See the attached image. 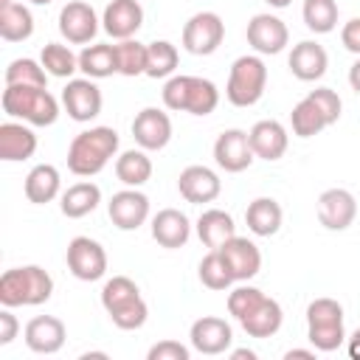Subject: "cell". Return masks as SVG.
<instances>
[{"label":"cell","mask_w":360,"mask_h":360,"mask_svg":"<svg viewBox=\"0 0 360 360\" xmlns=\"http://www.w3.org/2000/svg\"><path fill=\"white\" fill-rule=\"evenodd\" d=\"M287 65H290V73H292L295 79H301V82H315V79H321V76L326 73L329 56H326L323 45H318L315 39H301L298 45H292Z\"/></svg>","instance_id":"23"},{"label":"cell","mask_w":360,"mask_h":360,"mask_svg":"<svg viewBox=\"0 0 360 360\" xmlns=\"http://www.w3.org/2000/svg\"><path fill=\"white\" fill-rule=\"evenodd\" d=\"M101 307L118 329H141L149 318V307L141 298V290L127 276H112L101 287Z\"/></svg>","instance_id":"3"},{"label":"cell","mask_w":360,"mask_h":360,"mask_svg":"<svg viewBox=\"0 0 360 360\" xmlns=\"http://www.w3.org/2000/svg\"><path fill=\"white\" fill-rule=\"evenodd\" d=\"M6 84H22V87H48V70L37 59H14L6 68Z\"/></svg>","instance_id":"38"},{"label":"cell","mask_w":360,"mask_h":360,"mask_svg":"<svg viewBox=\"0 0 360 360\" xmlns=\"http://www.w3.org/2000/svg\"><path fill=\"white\" fill-rule=\"evenodd\" d=\"M267 87V65L259 53H245L233 59L228 84H225V98L233 107H253Z\"/></svg>","instance_id":"6"},{"label":"cell","mask_w":360,"mask_h":360,"mask_svg":"<svg viewBox=\"0 0 360 360\" xmlns=\"http://www.w3.org/2000/svg\"><path fill=\"white\" fill-rule=\"evenodd\" d=\"M115 177L129 186V188H141L143 183H149L152 177V160L146 155V149H127L115 158Z\"/></svg>","instance_id":"32"},{"label":"cell","mask_w":360,"mask_h":360,"mask_svg":"<svg viewBox=\"0 0 360 360\" xmlns=\"http://www.w3.org/2000/svg\"><path fill=\"white\" fill-rule=\"evenodd\" d=\"M307 96H309V98L318 104V110L326 115L329 127H332V124H338L340 110H343V101H340V96H338L332 87H315V90H309Z\"/></svg>","instance_id":"42"},{"label":"cell","mask_w":360,"mask_h":360,"mask_svg":"<svg viewBox=\"0 0 360 360\" xmlns=\"http://www.w3.org/2000/svg\"><path fill=\"white\" fill-rule=\"evenodd\" d=\"M163 104L174 112L211 115L219 104V90L211 79L202 76H169L163 84Z\"/></svg>","instance_id":"4"},{"label":"cell","mask_w":360,"mask_h":360,"mask_svg":"<svg viewBox=\"0 0 360 360\" xmlns=\"http://www.w3.org/2000/svg\"><path fill=\"white\" fill-rule=\"evenodd\" d=\"M25 346L37 354H56L65 346L68 329L56 315H37L25 323Z\"/></svg>","instance_id":"20"},{"label":"cell","mask_w":360,"mask_h":360,"mask_svg":"<svg viewBox=\"0 0 360 360\" xmlns=\"http://www.w3.org/2000/svg\"><path fill=\"white\" fill-rule=\"evenodd\" d=\"M197 273H200V281L208 290H228L233 284V276H231V270H228V264H225L219 250H208L205 259L200 262Z\"/></svg>","instance_id":"40"},{"label":"cell","mask_w":360,"mask_h":360,"mask_svg":"<svg viewBox=\"0 0 360 360\" xmlns=\"http://www.w3.org/2000/svg\"><path fill=\"white\" fill-rule=\"evenodd\" d=\"M39 62H42V68L48 70V76H56V79H70V76L79 70V56H76L68 45H62V42H48V45H42Z\"/></svg>","instance_id":"36"},{"label":"cell","mask_w":360,"mask_h":360,"mask_svg":"<svg viewBox=\"0 0 360 360\" xmlns=\"http://www.w3.org/2000/svg\"><path fill=\"white\" fill-rule=\"evenodd\" d=\"M290 31L281 17L276 14H253L248 22V45L259 56H276L287 48Z\"/></svg>","instance_id":"10"},{"label":"cell","mask_w":360,"mask_h":360,"mask_svg":"<svg viewBox=\"0 0 360 360\" xmlns=\"http://www.w3.org/2000/svg\"><path fill=\"white\" fill-rule=\"evenodd\" d=\"M118 152V132L112 127H90L79 132L68 146V169L76 177L98 174Z\"/></svg>","instance_id":"1"},{"label":"cell","mask_w":360,"mask_h":360,"mask_svg":"<svg viewBox=\"0 0 360 360\" xmlns=\"http://www.w3.org/2000/svg\"><path fill=\"white\" fill-rule=\"evenodd\" d=\"M53 295V278L39 264L11 267L0 276L3 307H39Z\"/></svg>","instance_id":"2"},{"label":"cell","mask_w":360,"mask_h":360,"mask_svg":"<svg viewBox=\"0 0 360 360\" xmlns=\"http://www.w3.org/2000/svg\"><path fill=\"white\" fill-rule=\"evenodd\" d=\"M101 90L96 87L93 79H68L65 90H62V107L68 110V115L79 124H87L93 121L98 112H101Z\"/></svg>","instance_id":"11"},{"label":"cell","mask_w":360,"mask_h":360,"mask_svg":"<svg viewBox=\"0 0 360 360\" xmlns=\"http://www.w3.org/2000/svg\"><path fill=\"white\" fill-rule=\"evenodd\" d=\"M357 217V200L346 188H326L318 197V222L326 231H346Z\"/></svg>","instance_id":"17"},{"label":"cell","mask_w":360,"mask_h":360,"mask_svg":"<svg viewBox=\"0 0 360 360\" xmlns=\"http://www.w3.org/2000/svg\"><path fill=\"white\" fill-rule=\"evenodd\" d=\"M188 338H191V346L200 354H222L233 340V329H231V323L225 318L202 315V318H197L191 323Z\"/></svg>","instance_id":"18"},{"label":"cell","mask_w":360,"mask_h":360,"mask_svg":"<svg viewBox=\"0 0 360 360\" xmlns=\"http://www.w3.org/2000/svg\"><path fill=\"white\" fill-rule=\"evenodd\" d=\"M28 3H34V6H48V3H53V0H28Z\"/></svg>","instance_id":"52"},{"label":"cell","mask_w":360,"mask_h":360,"mask_svg":"<svg viewBox=\"0 0 360 360\" xmlns=\"http://www.w3.org/2000/svg\"><path fill=\"white\" fill-rule=\"evenodd\" d=\"M37 152V135L20 121H3L0 124V160L17 163L28 160Z\"/></svg>","instance_id":"25"},{"label":"cell","mask_w":360,"mask_h":360,"mask_svg":"<svg viewBox=\"0 0 360 360\" xmlns=\"http://www.w3.org/2000/svg\"><path fill=\"white\" fill-rule=\"evenodd\" d=\"M68 270L79 281H98L107 273V250L90 236H73L68 242Z\"/></svg>","instance_id":"9"},{"label":"cell","mask_w":360,"mask_h":360,"mask_svg":"<svg viewBox=\"0 0 360 360\" xmlns=\"http://www.w3.org/2000/svg\"><path fill=\"white\" fill-rule=\"evenodd\" d=\"M264 298V292L259 290V287H250V284H242V287H236V290H231L228 292V312L236 318V321H242L250 309H256L259 307V301Z\"/></svg>","instance_id":"41"},{"label":"cell","mask_w":360,"mask_h":360,"mask_svg":"<svg viewBox=\"0 0 360 360\" xmlns=\"http://www.w3.org/2000/svg\"><path fill=\"white\" fill-rule=\"evenodd\" d=\"M34 34V14L22 3H6L0 6V37L6 42H22Z\"/></svg>","instance_id":"33"},{"label":"cell","mask_w":360,"mask_h":360,"mask_svg":"<svg viewBox=\"0 0 360 360\" xmlns=\"http://www.w3.org/2000/svg\"><path fill=\"white\" fill-rule=\"evenodd\" d=\"M132 138L141 149L158 152L172 141V118L158 107H143L132 121Z\"/></svg>","instance_id":"14"},{"label":"cell","mask_w":360,"mask_h":360,"mask_svg":"<svg viewBox=\"0 0 360 360\" xmlns=\"http://www.w3.org/2000/svg\"><path fill=\"white\" fill-rule=\"evenodd\" d=\"M191 236V222L183 211L177 208H163L152 217V239L160 245V248H183Z\"/></svg>","instance_id":"24"},{"label":"cell","mask_w":360,"mask_h":360,"mask_svg":"<svg viewBox=\"0 0 360 360\" xmlns=\"http://www.w3.org/2000/svg\"><path fill=\"white\" fill-rule=\"evenodd\" d=\"M79 70H82L87 79H107V76L118 73L115 45H110V42L87 45V48L79 53Z\"/></svg>","instance_id":"31"},{"label":"cell","mask_w":360,"mask_h":360,"mask_svg":"<svg viewBox=\"0 0 360 360\" xmlns=\"http://www.w3.org/2000/svg\"><path fill=\"white\" fill-rule=\"evenodd\" d=\"M90 357H107L104 352H87V354H82V360H90Z\"/></svg>","instance_id":"51"},{"label":"cell","mask_w":360,"mask_h":360,"mask_svg":"<svg viewBox=\"0 0 360 360\" xmlns=\"http://www.w3.org/2000/svg\"><path fill=\"white\" fill-rule=\"evenodd\" d=\"M281 321H284V312H281V304L276 298H262L256 309H250L239 323L242 329L250 335V338H273L278 329H281Z\"/></svg>","instance_id":"28"},{"label":"cell","mask_w":360,"mask_h":360,"mask_svg":"<svg viewBox=\"0 0 360 360\" xmlns=\"http://www.w3.org/2000/svg\"><path fill=\"white\" fill-rule=\"evenodd\" d=\"M253 149H250V138L245 129H225L219 132V138L214 141V160L219 169L236 174L245 172L253 163Z\"/></svg>","instance_id":"15"},{"label":"cell","mask_w":360,"mask_h":360,"mask_svg":"<svg viewBox=\"0 0 360 360\" xmlns=\"http://www.w3.org/2000/svg\"><path fill=\"white\" fill-rule=\"evenodd\" d=\"M177 191L186 202H194V205H202V202H214L222 191V180L214 169L208 166H186L177 177Z\"/></svg>","instance_id":"16"},{"label":"cell","mask_w":360,"mask_h":360,"mask_svg":"<svg viewBox=\"0 0 360 360\" xmlns=\"http://www.w3.org/2000/svg\"><path fill=\"white\" fill-rule=\"evenodd\" d=\"M183 48L194 56L214 53L225 39V22L217 11H197L183 25Z\"/></svg>","instance_id":"8"},{"label":"cell","mask_w":360,"mask_h":360,"mask_svg":"<svg viewBox=\"0 0 360 360\" xmlns=\"http://www.w3.org/2000/svg\"><path fill=\"white\" fill-rule=\"evenodd\" d=\"M143 25V8L138 0H112L101 14V28L112 39H132Z\"/></svg>","instance_id":"21"},{"label":"cell","mask_w":360,"mask_h":360,"mask_svg":"<svg viewBox=\"0 0 360 360\" xmlns=\"http://www.w3.org/2000/svg\"><path fill=\"white\" fill-rule=\"evenodd\" d=\"M292 357H301V360H315V352L312 349H290L284 354V360H292Z\"/></svg>","instance_id":"47"},{"label":"cell","mask_w":360,"mask_h":360,"mask_svg":"<svg viewBox=\"0 0 360 360\" xmlns=\"http://www.w3.org/2000/svg\"><path fill=\"white\" fill-rule=\"evenodd\" d=\"M115 59L121 76H143L146 73V45L138 39H118L115 42Z\"/></svg>","instance_id":"39"},{"label":"cell","mask_w":360,"mask_h":360,"mask_svg":"<svg viewBox=\"0 0 360 360\" xmlns=\"http://www.w3.org/2000/svg\"><path fill=\"white\" fill-rule=\"evenodd\" d=\"M20 332V321L11 315V307L0 309V346H8Z\"/></svg>","instance_id":"44"},{"label":"cell","mask_w":360,"mask_h":360,"mask_svg":"<svg viewBox=\"0 0 360 360\" xmlns=\"http://www.w3.org/2000/svg\"><path fill=\"white\" fill-rule=\"evenodd\" d=\"M264 3H267V6H273V8H287L292 0H264Z\"/></svg>","instance_id":"50"},{"label":"cell","mask_w":360,"mask_h":360,"mask_svg":"<svg viewBox=\"0 0 360 360\" xmlns=\"http://www.w3.org/2000/svg\"><path fill=\"white\" fill-rule=\"evenodd\" d=\"M301 17L312 34H329L338 25V3L335 0H304Z\"/></svg>","instance_id":"37"},{"label":"cell","mask_w":360,"mask_h":360,"mask_svg":"<svg viewBox=\"0 0 360 360\" xmlns=\"http://www.w3.org/2000/svg\"><path fill=\"white\" fill-rule=\"evenodd\" d=\"M197 236L200 242L208 248V250H217L222 248L228 239L236 236V225H233V217L222 208H208L200 214L197 219Z\"/></svg>","instance_id":"26"},{"label":"cell","mask_w":360,"mask_h":360,"mask_svg":"<svg viewBox=\"0 0 360 360\" xmlns=\"http://www.w3.org/2000/svg\"><path fill=\"white\" fill-rule=\"evenodd\" d=\"M59 34L70 45H87L98 34V17L90 3L84 0H70L59 11Z\"/></svg>","instance_id":"13"},{"label":"cell","mask_w":360,"mask_h":360,"mask_svg":"<svg viewBox=\"0 0 360 360\" xmlns=\"http://www.w3.org/2000/svg\"><path fill=\"white\" fill-rule=\"evenodd\" d=\"M231 357H233V360H245V357H248V360H256V352H253V349H233Z\"/></svg>","instance_id":"49"},{"label":"cell","mask_w":360,"mask_h":360,"mask_svg":"<svg viewBox=\"0 0 360 360\" xmlns=\"http://www.w3.org/2000/svg\"><path fill=\"white\" fill-rule=\"evenodd\" d=\"M3 112L11 118H20L34 127H51L59 118V101L48 93V87H22V84H6L3 90Z\"/></svg>","instance_id":"5"},{"label":"cell","mask_w":360,"mask_h":360,"mask_svg":"<svg viewBox=\"0 0 360 360\" xmlns=\"http://www.w3.org/2000/svg\"><path fill=\"white\" fill-rule=\"evenodd\" d=\"M307 338L318 352H335L343 346V307L335 298H315L307 307Z\"/></svg>","instance_id":"7"},{"label":"cell","mask_w":360,"mask_h":360,"mask_svg":"<svg viewBox=\"0 0 360 360\" xmlns=\"http://www.w3.org/2000/svg\"><path fill=\"white\" fill-rule=\"evenodd\" d=\"M98 202H101V188L90 180H82V183L68 186V191L59 200V208L68 219H82V217L93 214L98 208Z\"/></svg>","instance_id":"30"},{"label":"cell","mask_w":360,"mask_h":360,"mask_svg":"<svg viewBox=\"0 0 360 360\" xmlns=\"http://www.w3.org/2000/svg\"><path fill=\"white\" fill-rule=\"evenodd\" d=\"M250 138V149L256 158L262 160H278L284 152H287V143H290V135L284 129L281 121H273V118H264V121H256L248 132Z\"/></svg>","instance_id":"22"},{"label":"cell","mask_w":360,"mask_h":360,"mask_svg":"<svg viewBox=\"0 0 360 360\" xmlns=\"http://www.w3.org/2000/svg\"><path fill=\"white\" fill-rule=\"evenodd\" d=\"M340 42L346 51L357 53L360 56V17H352L343 28H340Z\"/></svg>","instance_id":"45"},{"label":"cell","mask_w":360,"mask_h":360,"mask_svg":"<svg viewBox=\"0 0 360 360\" xmlns=\"http://www.w3.org/2000/svg\"><path fill=\"white\" fill-rule=\"evenodd\" d=\"M146 357H149V360H188L191 352H188V346H183L180 340H160V343H155V346L149 349Z\"/></svg>","instance_id":"43"},{"label":"cell","mask_w":360,"mask_h":360,"mask_svg":"<svg viewBox=\"0 0 360 360\" xmlns=\"http://www.w3.org/2000/svg\"><path fill=\"white\" fill-rule=\"evenodd\" d=\"M349 84H352V90H354V93H360V59L349 68Z\"/></svg>","instance_id":"46"},{"label":"cell","mask_w":360,"mask_h":360,"mask_svg":"<svg viewBox=\"0 0 360 360\" xmlns=\"http://www.w3.org/2000/svg\"><path fill=\"white\" fill-rule=\"evenodd\" d=\"M59 186H62L59 169L51 166V163H37V166L25 174V186H22V188H25L28 202H34V205H45V202L56 200Z\"/></svg>","instance_id":"29"},{"label":"cell","mask_w":360,"mask_h":360,"mask_svg":"<svg viewBox=\"0 0 360 360\" xmlns=\"http://www.w3.org/2000/svg\"><path fill=\"white\" fill-rule=\"evenodd\" d=\"M177 62H180L177 48L169 39H155V42L146 45V73L143 76H149V79H169V76H174Z\"/></svg>","instance_id":"34"},{"label":"cell","mask_w":360,"mask_h":360,"mask_svg":"<svg viewBox=\"0 0 360 360\" xmlns=\"http://www.w3.org/2000/svg\"><path fill=\"white\" fill-rule=\"evenodd\" d=\"M219 253H222V259H225V264H228V270H231V276H233V281H250L259 270H262V253H259V248L248 239V236H233V239H228L222 248H217Z\"/></svg>","instance_id":"19"},{"label":"cell","mask_w":360,"mask_h":360,"mask_svg":"<svg viewBox=\"0 0 360 360\" xmlns=\"http://www.w3.org/2000/svg\"><path fill=\"white\" fill-rule=\"evenodd\" d=\"M290 124H292V132H295L298 138H312V135H318L321 129L329 127L326 115L318 110V104H315L309 96H304V98L292 107V112H290Z\"/></svg>","instance_id":"35"},{"label":"cell","mask_w":360,"mask_h":360,"mask_svg":"<svg viewBox=\"0 0 360 360\" xmlns=\"http://www.w3.org/2000/svg\"><path fill=\"white\" fill-rule=\"evenodd\" d=\"M349 354H352L354 360H360V329L352 335V343H349Z\"/></svg>","instance_id":"48"},{"label":"cell","mask_w":360,"mask_h":360,"mask_svg":"<svg viewBox=\"0 0 360 360\" xmlns=\"http://www.w3.org/2000/svg\"><path fill=\"white\" fill-rule=\"evenodd\" d=\"M107 214L118 231H138L149 219V197L138 188L115 191L107 202Z\"/></svg>","instance_id":"12"},{"label":"cell","mask_w":360,"mask_h":360,"mask_svg":"<svg viewBox=\"0 0 360 360\" xmlns=\"http://www.w3.org/2000/svg\"><path fill=\"white\" fill-rule=\"evenodd\" d=\"M281 219H284V211H281V205L273 197H256L245 208V222H248V231L253 236H273V233H278Z\"/></svg>","instance_id":"27"}]
</instances>
